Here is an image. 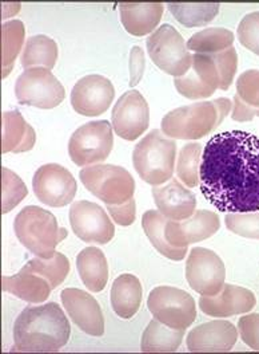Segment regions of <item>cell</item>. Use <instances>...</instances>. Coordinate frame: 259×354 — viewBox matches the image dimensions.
I'll use <instances>...</instances> for the list:
<instances>
[{
	"label": "cell",
	"mask_w": 259,
	"mask_h": 354,
	"mask_svg": "<svg viewBox=\"0 0 259 354\" xmlns=\"http://www.w3.org/2000/svg\"><path fill=\"white\" fill-rule=\"evenodd\" d=\"M28 195V189L22 178L10 171L1 168V212L8 214Z\"/></svg>",
	"instance_id": "d590c367"
},
{
	"label": "cell",
	"mask_w": 259,
	"mask_h": 354,
	"mask_svg": "<svg viewBox=\"0 0 259 354\" xmlns=\"http://www.w3.org/2000/svg\"><path fill=\"white\" fill-rule=\"evenodd\" d=\"M202 195L220 212L259 211V138L230 131L216 134L202 155Z\"/></svg>",
	"instance_id": "6da1fadb"
},
{
	"label": "cell",
	"mask_w": 259,
	"mask_h": 354,
	"mask_svg": "<svg viewBox=\"0 0 259 354\" xmlns=\"http://www.w3.org/2000/svg\"><path fill=\"white\" fill-rule=\"evenodd\" d=\"M169 11L174 18L183 24L187 28L206 26L207 23L216 19L220 4L218 3H198V4H187V3H169Z\"/></svg>",
	"instance_id": "1f68e13d"
},
{
	"label": "cell",
	"mask_w": 259,
	"mask_h": 354,
	"mask_svg": "<svg viewBox=\"0 0 259 354\" xmlns=\"http://www.w3.org/2000/svg\"><path fill=\"white\" fill-rule=\"evenodd\" d=\"M238 330L242 341L250 349L259 352V313L240 317L238 321Z\"/></svg>",
	"instance_id": "ab89813d"
},
{
	"label": "cell",
	"mask_w": 259,
	"mask_h": 354,
	"mask_svg": "<svg viewBox=\"0 0 259 354\" xmlns=\"http://www.w3.org/2000/svg\"><path fill=\"white\" fill-rule=\"evenodd\" d=\"M114 97L112 82L103 75L91 74L75 84L71 91V105L82 115L98 117L108 111Z\"/></svg>",
	"instance_id": "2e32d148"
},
{
	"label": "cell",
	"mask_w": 259,
	"mask_h": 354,
	"mask_svg": "<svg viewBox=\"0 0 259 354\" xmlns=\"http://www.w3.org/2000/svg\"><path fill=\"white\" fill-rule=\"evenodd\" d=\"M259 117V70H247L238 77L231 118L247 122Z\"/></svg>",
	"instance_id": "cb8c5ba5"
},
{
	"label": "cell",
	"mask_w": 259,
	"mask_h": 354,
	"mask_svg": "<svg viewBox=\"0 0 259 354\" xmlns=\"http://www.w3.org/2000/svg\"><path fill=\"white\" fill-rule=\"evenodd\" d=\"M145 53L139 46H134L130 53V86H136L145 71Z\"/></svg>",
	"instance_id": "b9f144b4"
},
{
	"label": "cell",
	"mask_w": 259,
	"mask_h": 354,
	"mask_svg": "<svg viewBox=\"0 0 259 354\" xmlns=\"http://www.w3.org/2000/svg\"><path fill=\"white\" fill-rule=\"evenodd\" d=\"M238 39L242 46L259 55V11L243 17L238 26Z\"/></svg>",
	"instance_id": "74e56055"
},
{
	"label": "cell",
	"mask_w": 259,
	"mask_h": 354,
	"mask_svg": "<svg viewBox=\"0 0 259 354\" xmlns=\"http://www.w3.org/2000/svg\"><path fill=\"white\" fill-rule=\"evenodd\" d=\"M79 178L94 196L106 205H121L134 199L135 180L129 171L116 165H92L81 171Z\"/></svg>",
	"instance_id": "8992f818"
},
{
	"label": "cell",
	"mask_w": 259,
	"mask_h": 354,
	"mask_svg": "<svg viewBox=\"0 0 259 354\" xmlns=\"http://www.w3.org/2000/svg\"><path fill=\"white\" fill-rule=\"evenodd\" d=\"M185 330H176L162 324L156 318L147 325L142 335L141 351L143 353L176 352L183 341Z\"/></svg>",
	"instance_id": "83f0119b"
},
{
	"label": "cell",
	"mask_w": 259,
	"mask_h": 354,
	"mask_svg": "<svg viewBox=\"0 0 259 354\" xmlns=\"http://www.w3.org/2000/svg\"><path fill=\"white\" fill-rule=\"evenodd\" d=\"M226 267L214 251L194 247L186 262L189 286L200 295H216L225 286Z\"/></svg>",
	"instance_id": "8fae6325"
},
{
	"label": "cell",
	"mask_w": 259,
	"mask_h": 354,
	"mask_svg": "<svg viewBox=\"0 0 259 354\" xmlns=\"http://www.w3.org/2000/svg\"><path fill=\"white\" fill-rule=\"evenodd\" d=\"M233 108L229 98L202 101L176 108L162 120V132L176 140H199L216 131Z\"/></svg>",
	"instance_id": "3957f363"
},
{
	"label": "cell",
	"mask_w": 259,
	"mask_h": 354,
	"mask_svg": "<svg viewBox=\"0 0 259 354\" xmlns=\"http://www.w3.org/2000/svg\"><path fill=\"white\" fill-rule=\"evenodd\" d=\"M213 57H214L216 66L219 68L220 77H222L220 90H229L230 86L233 85L234 77L237 74V50L234 47H230V48H227L225 51H220L218 54H214Z\"/></svg>",
	"instance_id": "f35d334b"
},
{
	"label": "cell",
	"mask_w": 259,
	"mask_h": 354,
	"mask_svg": "<svg viewBox=\"0 0 259 354\" xmlns=\"http://www.w3.org/2000/svg\"><path fill=\"white\" fill-rule=\"evenodd\" d=\"M1 124V153H23L34 148L37 134L21 111H4Z\"/></svg>",
	"instance_id": "603a6c76"
},
{
	"label": "cell",
	"mask_w": 259,
	"mask_h": 354,
	"mask_svg": "<svg viewBox=\"0 0 259 354\" xmlns=\"http://www.w3.org/2000/svg\"><path fill=\"white\" fill-rule=\"evenodd\" d=\"M114 145L112 124L92 121L78 128L70 138L68 155L78 167L99 164L107 158Z\"/></svg>",
	"instance_id": "30bf717a"
},
{
	"label": "cell",
	"mask_w": 259,
	"mask_h": 354,
	"mask_svg": "<svg viewBox=\"0 0 259 354\" xmlns=\"http://www.w3.org/2000/svg\"><path fill=\"white\" fill-rule=\"evenodd\" d=\"M1 288L6 292L30 304H43L52 290L43 277L23 270L12 277L4 275L1 278Z\"/></svg>",
	"instance_id": "484cf974"
},
{
	"label": "cell",
	"mask_w": 259,
	"mask_h": 354,
	"mask_svg": "<svg viewBox=\"0 0 259 354\" xmlns=\"http://www.w3.org/2000/svg\"><path fill=\"white\" fill-rule=\"evenodd\" d=\"M58 44L47 35H34L27 39L22 53V66L27 68L42 66L54 68L58 61Z\"/></svg>",
	"instance_id": "f546056e"
},
{
	"label": "cell",
	"mask_w": 259,
	"mask_h": 354,
	"mask_svg": "<svg viewBox=\"0 0 259 354\" xmlns=\"http://www.w3.org/2000/svg\"><path fill=\"white\" fill-rule=\"evenodd\" d=\"M61 298L68 317L82 332L92 337L105 334V317L92 295L81 288H65Z\"/></svg>",
	"instance_id": "e0dca14e"
},
{
	"label": "cell",
	"mask_w": 259,
	"mask_h": 354,
	"mask_svg": "<svg viewBox=\"0 0 259 354\" xmlns=\"http://www.w3.org/2000/svg\"><path fill=\"white\" fill-rule=\"evenodd\" d=\"M257 298L249 288L225 285L216 295H202L199 308L209 317L226 318L238 314H246L256 308Z\"/></svg>",
	"instance_id": "ffe728a7"
},
{
	"label": "cell",
	"mask_w": 259,
	"mask_h": 354,
	"mask_svg": "<svg viewBox=\"0 0 259 354\" xmlns=\"http://www.w3.org/2000/svg\"><path fill=\"white\" fill-rule=\"evenodd\" d=\"M167 221L169 219L165 218L159 211L152 209V211L145 212V215L142 218V227L152 245L163 257L178 262V261L185 259V257L187 254V247L179 248V247H174L173 244L167 242L166 234H165V227H166Z\"/></svg>",
	"instance_id": "f1b7e54d"
},
{
	"label": "cell",
	"mask_w": 259,
	"mask_h": 354,
	"mask_svg": "<svg viewBox=\"0 0 259 354\" xmlns=\"http://www.w3.org/2000/svg\"><path fill=\"white\" fill-rule=\"evenodd\" d=\"M152 198L158 211L170 221H185L195 214L196 196L176 178H172L166 185L152 188Z\"/></svg>",
	"instance_id": "44dd1931"
},
{
	"label": "cell",
	"mask_w": 259,
	"mask_h": 354,
	"mask_svg": "<svg viewBox=\"0 0 259 354\" xmlns=\"http://www.w3.org/2000/svg\"><path fill=\"white\" fill-rule=\"evenodd\" d=\"M220 228V221L216 212L200 209L185 221H169L165 227L166 239L174 247L185 248L189 244L202 242L216 235Z\"/></svg>",
	"instance_id": "ac0fdd59"
},
{
	"label": "cell",
	"mask_w": 259,
	"mask_h": 354,
	"mask_svg": "<svg viewBox=\"0 0 259 354\" xmlns=\"http://www.w3.org/2000/svg\"><path fill=\"white\" fill-rule=\"evenodd\" d=\"M110 216L119 225L129 227L136 219V204L131 199L121 205H106Z\"/></svg>",
	"instance_id": "60d3db41"
},
{
	"label": "cell",
	"mask_w": 259,
	"mask_h": 354,
	"mask_svg": "<svg viewBox=\"0 0 259 354\" xmlns=\"http://www.w3.org/2000/svg\"><path fill=\"white\" fill-rule=\"evenodd\" d=\"M147 53L152 62L166 74L183 77L193 65V55L178 30L165 23L147 38Z\"/></svg>",
	"instance_id": "52a82bcc"
},
{
	"label": "cell",
	"mask_w": 259,
	"mask_h": 354,
	"mask_svg": "<svg viewBox=\"0 0 259 354\" xmlns=\"http://www.w3.org/2000/svg\"><path fill=\"white\" fill-rule=\"evenodd\" d=\"M178 93L189 100H206L220 88L222 77L213 55L194 54L191 68L174 81Z\"/></svg>",
	"instance_id": "9a60e30c"
},
{
	"label": "cell",
	"mask_w": 259,
	"mask_h": 354,
	"mask_svg": "<svg viewBox=\"0 0 259 354\" xmlns=\"http://www.w3.org/2000/svg\"><path fill=\"white\" fill-rule=\"evenodd\" d=\"M70 224L74 234L86 243L107 244L115 235L114 223L96 203L81 200L70 208Z\"/></svg>",
	"instance_id": "7c38bea8"
},
{
	"label": "cell",
	"mask_w": 259,
	"mask_h": 354,
	"mask_svg": "<svg viewBox=\"0 0 259 354\" xmlns=\"http://www.w3.org/2000/svg\"><path fill=\"white\" fill-rule=\"evenodd\" d=\"M147 306L154 318L176 330H186L196 319L194 298L180 288H152L147 298Z\"/></svg>",
	"instance_id": "ba28073f"
},
{
	"label": "cell",
	"mask_w": 259,
	"mask_h": 354,
	"mask_svg": "<svg viewBox=\"0 0 259 354\" xmlns=\"http://www.w3.org/2000/svg\"><path fill=\"white\" fill-rule=\"evenodd\" d=\"M143 288L141 281L132 274H122L111 288V306L122 319L132 318L142 305Z\"/></svg>",
	"instance_id": "d4e9b609"
},
{
	"label": "cell",
	"mask_w": 259,
	"mask_h": 354,
	"mask_svg": "<svg viewBox=\"0 0 259 354\" xmlns=\"http://www.w3.org/2000/svg\"><path fill=\"white\" fill-rule=\"evenodd\" d=\"M15 95L22 105L39 109H54L63 102L65 91L51 70L32 67L24 70L18 77Z\"/></svg>",
	"instance_id": "9c48e42d"
},
{
	"label": "cell",
	"mask_w": 259,
	"mask_h": 354,
	"mask_svg": "<svg viewBox=\"0 0 259 354\" xmlns=\"http://www.w3.org/2000/svg\"><path fill=\"white\" fill-rule=\"evenodd\" d=\"M32 188L39 201L54 208L65 207L76 195L75 178L59 164L41 167L32 178Z\"/></svg>",
	"instance_id": "4fadbf2b"
},
{
	"label": "cell",
	"mask_w": 259,
	"mask_h": 354,
	"mask_svg": "<svg viewBox=\"0 0 259 354\" xmlns=\"http://www.w3.org/2000/svg\"><path fill=\"white\" fill-rule=\"evenodd\" d=\"M202 162V145L190 142L185 145L176 161V175L187 188H195L199 184V171Z\"/></svg>",
	"instance_id": "e575fe53"
},
{
	"label": "cell",
	"mask_w": 259,
	"mask_h": 354,
	"mask_svg": "<svg viewBox=\"0 0 259 354\" xmlns=\"http://www.w3.org/2000/svg\"><path fill=\"white\" fill-rule=\"evenodd\" d=\"M76 268L90 291L101 292L108 281V263L103 251L96 247L83 248L76 257Z\"/></svg>",
	"instance_id": "4316f807"
},
{
	"label": "cell",
	"mask_w": 259,
	"mask_h": 354,
	"mask_svg": "<svg viewBox=\"0 0 259 354\" xmlns=\"http://www.w3.org/2000/svg\"><path fill=\"white\" fill-rule=\"evenodd\" d=\"M176 144L160 131H152L132 152V164L143 181L158 187L173 178Z\"/></svg>",
	"instance_id": "5b68a950"
},
{
	"label": "cell",
	"mask_w": 259,
	"mask_h": 354,
	"mask_svg": "<svg viewBox=\"0 0 259 354\" xmlns=\"http://www.w3.org/2000/svg\"><path fill=\"white\" fill-rule=\"evenodd\" d=\"M70 335V322L58 304L28 306L15 321L14 349L24 353L59 352Z\"/></svg>",
	"instance_id": "7a4b0ae2"
},
{
	"label": "cell",
	"mask_w": 259,
	"mask_h": 354,
	"mask_svg": "<svg viewBox=\"0 0 259 354\" xmlns=\"http://www.w3.org/2000/svg\"><path fill=\"white\" fill-rule=\"evenodd\" d=\"M237 328L225 319H216L199 325L189 333L186 345L193 353L230 352L237 344Z\"/></svg>",
	"instance_id": "d6986e66"
},
{
	"label": "cell",
	"mask_w": 259,
	"mask_h": 354,
	"mask_svg": "<svg viewBox=\"0 0 259 354\" xmlns=\"http://www.w3.org/2000/svg\"><path fill=\"white\" fill-rule=\"evenodd\" d=\"M234 44V34L227 28H206L194 34L189 42L187 48L195 54L214 55L225 51Z\"/></svg>",
	"instance_id": "d6a6232c"
},
{
	"label": "cell",
	"mask_w": 259,
	"mask_h": 354,
	"mask_svg": "<svg viewBox=\"0 0 259 354\" xmlns=\"http://www.w3.org/2000/svg\"><path fill=\"white\" fill-rule=\"evenodd\" d=\"M70 261L63 254L55 252V255L50 259L43 258H34L28 261V263L23 267V271L35 272L50 283L51 288H58L65 282L67 275L70 274Z\"/></svg>",
	"instance_id": "836d02e7"
},
{
	"label": "cell",
	"mask_w": 259,
	"mask_h": 354,
	"mask_svg": "<svg viewBox=\"0 0 259 354\" xmlns=\"http://www.w3.org/2000/svg\"><path fill=\"white\" fill-rule=\"evenodd\" d=\"M14 231L27 250L43 259L52 258L56 245L67 236L65 228L59 227L56 218L37 205H27L17 215Z\"/></svg>",
	"instance_id": "277c9868"
},
{
	"label": "cell",
	"mask_w": 259,
	"mask_h": 354,
	"mask_svg": "<svg viewBox=\"0 0 259 354\" xmlns=\"http://www.w3.org/2000/svg\"><path fill=\"white\" fill-rule=\"evenodd\" d=\"M119 11L126 31L134 37H145L158 27L165 6L160 3H121Z\"/></svg>",
	"instance_id": "7402d4cb"
},
{
	"label": "cell",
	"mask_w": 259,
	"mask_h": 354,
	"mask_svg": "<svg viewBox=\"0 0 259 354\" xmlns=\"http://www.w3.org/2000/svg\"><path fill=\"white\" fill-rule=\"evenodd\" d=\"M25 28L21 21L1 24V80L7 78L15 66V61L23 48Z\"/></svg>",
	"instance_id": "4dcf8cb0"
},
{
	"label": "cell",
	"mask_w": 259,
	"mask_h": 354,
	"mask_svg": "<svg viewBox=\"0 0 259 354\" xmlns=\"http://www.w3.org/2000/svg\"><path fill=\"white\" fill-rule=\"evenodd\" d=\"M111 124L121 138L127 141L139 138L150 124V109L146 98L138 90L125 93L112 109Z\"/></svg>",
	"instance_id": "5bb4252c"
},
{
	"label": "cell",
	"mask_w": 259,
	"mask_h": 354,
	"mask_svg": "<svg viewBox=\"0 0 259 354\" xmlns=\"http://www.w3.org/2000/svg\"><path fill=\"white\" fill-rule=\"evenodd\" d=\"M225 223L233 234L259 241V212L229 214L225 218Z\"/></svg>",
	"instance_id": "8d00e7d4"
}]
</instances>
